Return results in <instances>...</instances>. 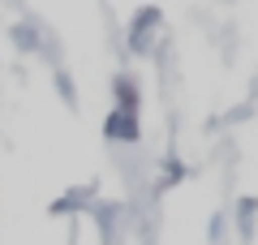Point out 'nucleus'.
Returning <instances> with one entry per match:
<instances>
[{"mask_svg":"<svg viewBox=\"0 0 258 245\" xmlns=\"http://www.w3.org/2000/svg\"><path fill=\"white\" fill-rule=\"evenodd\" d=\"M13 39H18V43H35V35H30V26H22V22H18V26H13Z\"/></svg>","mask_w":258,"mask_h":245,"instance_id":"1","label":"nucleus"}]
</instances>
